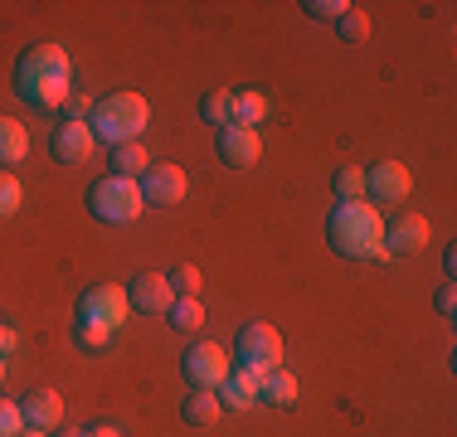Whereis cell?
Listing matches in <instances>:
<instances>
[{
  "instance_id": "cell-19",
  "label": "cell",
  "mask_w": 457,
  "mask_h": 437,
  "mask_svg": "<svg viewBox=\"0 0 457 437\" xmlns=\"http://www.w3.org/2000/svg\"><path fill=\"white\" fill-rule=\"evenodd\" d=\"M151 170V156L141 141H122V146H112V175H122V180H141V175Z\"/></svg>"
},
{
  "instance_id": "cell-14",
  "label": "cell",
  "mask_w": 457,
  "mask_h": 437,
  "mask_svg": "<svg viewBox=\"0 0 457 437\" xmlns=\"http://www.w3.org/2000/svg\"><path fill=\"white\" fill-rule=\"evenodd\" d=\"M220 403L224 408H234V413H244V408H253V403H263V375L258 369H244V365H234L228 369V379L220 389Z\"/></svg>"
},
{
  "instance_id": "cell-35",
  "label": "cell",
  "mask_w": 457,
  "mask_h": 437,
  "mask_svg": "<svg viewBox=\"0 0 457 437\" xmlns=\"http://www.w3.org/2000/svg\"><path fill=\"white\" fill-rule=\"evenodd\" d=\"M59 437H88V433H79V428H63Z\"/></svg>"
},
{
  "instance_id": "cell-28",
  "label": "cell",
  "mask_w": 457,
  "mask_h": 437,
  "mask_svg": "<svg viewBox=\"0 0 457 437\" xmlns=\"http://www.w3.org/2000/svg\"><path fill=\"white\" fill-rule=\"evenodd\" d=\"M73 341H79L83 350H103L107 341H112V331H103V326H93V321H73Z\"/></svg>"
},
{
  "instance_id": "cell-1",
  "label": "cell",
  "mask_w": 457,
  "mask_h": 437,
  "mask_svg": "<svg viewBox=\"0 0 457 437\" xmlns=\"http://www.w3.org/2000/svg\"><path fill=\"white\" fill-rule=\"evenodd\" d=\"M15 93L29 107H63L73 93V59L63 44H29L15 59Z\"/></svg>"
},
{
  "instance_id": "cell-31",
  "label": "cell",
  "mask_w": 457,
  "mask_h": 437,
  "mask_svg": "<svg viewBox=\"0 0 457 437\" xmlns=\"http://www.w3.org/2000/svg\"><path fill=\"white\" fill-rule=\"evenodd\" d=\"M433 306H438V316H453V311H457V287H453V282H443V287H438Z\"/></svg>"
},
{
  "instance_id": "cell-36",
  "label": "cell",
  "mask_w": 457,
  "mask_h": 437,
  "mask_svg": "<svg viewBox=\"0 0 457 437\" xmlns=\"http://www.w3.org/2000/svg\"><path fill=\"white\" fill-rule=\"evenodd\" d=\"M0 384H5V355H0Z\"/></svg>"
},
{
  "instance_id": "cell-26",
  "label": "cell",
  "mask_w": 457,
  "mask_h": 437,
  "mask_svg": "<svg viewBox=\"0 0 457 437\" xmlns=\"http://www.w3.org/2000/svg\"><path fill=\"white\" fill-rule=\"evenodd\" d=\"M336 29H341V39H351V44H365V39H370V15H365L361 5H351L341 20H336Z\"/></svg>"
},
{
  "instance_id": "cell-13",
  "label": "cell",
  "mask_w": 457,
  "mask_h": 437,
  "mask_svg": "<svg viewBox=\"0 0 457 437\" xmlns=\"http://www.w3.org/2000/svg\"><path fill=\"white\" fill-rule=\"evenodd\" d=\"M93 146H97V136H93L88 122H59L49 136L54 161H63V166H83V161L93 156Z\"/></svg>"
},
{
  "instance_id": "cell-29",
  "label": "cell",
  "mask_w": 457,
  "mask_h": 437,
  "mask_svg": "<svg viewBox=\"0 0 457 437\" xmlns=\"http://www.w3.org/2000/svg\"><path fill=\"white\" fill-rule=\"evenodd\" d=\"M25 433V413L15 399H0V437H20Z\"/></svg>"
},
{
  "instance_id": "cell-5",
  "label": "cell",
  "mask_w": 457,
  "mask_h": 437,
  "mask_svg": "<svg viewBox=\"0 0 457 437\" xmlns=\"http://www.w3.org/2000/svg\"><path fill=\"white\" fill-rule=\"evenodd\" d=\"M234 359L244 369H258V375L282 369V335L268 321H248L244 331L234 335Z\"/></svg>"
},
{
  "instance_id": "cell-3",
  "label": "cell",
  "mask_w": 457,
  "mask_h": 437,
  "mask_svg": "<svg viewBox=\"0 0 457 437\" xmlns=\"http://www.w3.org/2000/svg\"><path fill=\"white\" fill-rule=\"evenodd\" d=\"M151 122V107L146 97L132 93V87H117V93L97 97L93 112H88V127L97 141H107V146H122V141H141V131Z\"/></svg>"
},
{
  "instance_id": "cell-25",
  "label": "cell",
  "mask_w": 457,
  "mask_h": 437,
  "mask_svg": "<svg viewBox=\"0 0 457 437\" xmlns=\"http://www.w3.org/2000/svg\"><path fill=\"white\" fill-rule=\"evenodd\" d=\"M166 282H170V292H176V297H200V287H204V277H200V268H195V262H180L176 272H166Z\"/></svg>"
},
{
  "instance_id": "cell-30",
  "label": "cell",
  "mask_w": 457,
  "mask_h": 437,
  "mask_svg": "<svg viewBox=\"0 0 457 437\" xmlns=\"http://www.w3.org/2000/svg\"><path fill=\"white\" fill-rule=\"evenodd\" d=\"M59 112H63V122H88L93 103H88L83 93H69V97H63V107H59Z\"/></svg>"
},
{
  "instance_id": "cell-21",
  "label": "cell",
  "mask_w": 457,
  "mask_h": 437,
  "mask_svg": "<svg viewBox=\"0 0 457 437\" xmlns=\"http://www.w3.org/2000/svg\"><path fill=\"white\" fill-rule=\"evenodd\" d=\"M268 117V97L258 87H238L234 93V127H258Z\"/></svg>"
},
{
  "instance_id": "cell-24",
  "label": "cell",
  "mask_w": 457,
  "mask_h": 437,
  "mask_svg": "<svg viewBox=\"0 0 457 437\" xmlns=\"http://www.w3.org/2000/svg\"><path fill=\"white\" fill-rule=\"evenodd\" d=\"M20 204H25V185H20V175L0 170V218H15Z\"/></svg>"
},
{
  "instance_id": "cell-9",
  "label": "cell",
  "mask_w": 457,
  "mask_h": 437,
  "mask_svg": "<svg viewBox=\"0 0 457 437\" xmlns=\"http://www.w3.org/2000/svg\"><path fill=\"white\" fill-rule=\"evenodd\" d=\"M428 238H433V228H428V218L423 214H395L385 224V253H399V258H409V253H423L428 248Z\"/></svg>"
},
{
  "instance_id": "cell-17",
  "label": "cell",
  "mask_w": 457,
  "mask_h": 437,
  "mask_svg": "<svg viewBox=\"0 0 457 437\" xmlns=\"http://www.w3.org/2000/svg\"><path fill=\"white\" fill-rule=\"evenodd\" d=\"M25 156H29V131H25V122H15V117H0V170H5V166H20Z\"/></svg>"
},
{
  "instance_id": "cell-18",
  "label": "cell",
  "mask_w": 457,
  "mask_h": 437,
  "mask_svg": "<svg viewBox=\"0 0 457 437\" xmlns=\"http://www.w3.org/2000/svg\"><path fill=\"white\" fill-rule=\"evenodd\" d=\"M297 375H287V369H268L263 375V403H273V408H297Z\"/></svg>"
},
{
  "instance_id": "cell-8",
  "label": "cell",
  "mask_w": 457,
  "mask_h": 437,
  "mask_svg": "<svg viewBox=\"0 0 457 437\" xmlns=\"http://www.w3.org/2000/svg\"><path fill=\"white\" fill-rule=\"evenodd\" d=\"M365 194L375 204H404L413 194V175L404 161H375V166L365 170Z\"/></svg>"
},
{
  "instance_id": "cell-23",
  "label": "cell",
  "mask_w": 457,
  "mask_h": 437,
  "mask_svg": "<svg viewBox=\"0 0 457 437\" xmlns=\"http://www.w3.org/2000/svg\"><path fill=\"white\" fill-rule=\"evenodd\" d=\"M170 326L176 331H200L204 326V306H200V297H176V306H170Z\"/></svg>"
},
{
  "instance_id": "cell-7",
  "label": "cell",
  "mask_w": 457,
  "mask_h": 437,
  "mask_svg": "<svg viewBox=\"0 0 457 437\" xmlns=\"http://www.w3.org/2000/svg\"><path fill=\"white\" fill-rule=\"evenodd\" d=\"M127 311H132V301H127V287H117V282H97L79 297V321H93L103 331H117Z\"/></svg>"
},
{
  "instance_id": "cell-16",
  "label": "cell",
  "mask_w": 457,
  "mask_h": 437,
  "mask_svg": "<svg viewBox=\"0 0 457 437\" xmlns=\"http://www.w3.org/2000/svg\"><path fill=\"white\" fill-rule=\"evenodd\" d=\"M220 413H224V403L214 389H190V399L180 403V418L190 428H210V423H220Z\"/></svg>"
},
{
  "instance_id": "cell-32",
  "label": "cell",
  "mask_w": 457,
  "mask_h": 437,
  "mask_svg": "<svg viewBox=\"0 0 457 437\" xmlns=\"http://www.w3.org/2000/svg\"><path fill=\"white\" fill-rule=\"evenodd\" d=\"M15 341H20V335L10 331V326H0V355H10V350H15Z\"/></svg>"
},
{
  "instance_id": "cell-22",
  "label": "cell",
  "mask_w": 457,
  "mask_h": 437,
  "mask_svg": "<svg viewBox=\"0 0 457 437\" xmlns=\"http://www.w3.org/2000/svg\"><path fill=\"white\" fill-rule=\"evenodd\" d=\"M331 190H336V200H341V204L365 200V170L361 166H341L331 175Z\"/></svg>"
},
{
  "instance_id": "cell-27",
  "label": "cell",
  "mask_w": 457,
  "mask_h": 437,
  "mask_svg": "<svg viewBox=\"0 0 457 437\" xmlns=\"http://www.w3.org/2000/svg\"><path fill=\"white\" fill-rule=\"evenodd\" d=\"M302 10H307L312 20H326V25H336V20L351 10V0H302Z\"/></svg>"
},
{
  "instance_id": "cell-2",
  "label": "cell",
  "mask_w": 457,
  "mask_h": 437,
  "mask_svg": "<svg viewBox=\"0 0 457 437\" xmlns=\"http://www.w3.org/2000/svg\"><path fill=\"white\" fill-rule=\"evenodd\" d=\"M326 243L341 258H389L385 253V214L375 204H336L326 218Z\"/></svg>"
},
{
  "instance_id": "cell-11",
  "label": "cell",
  "mask_w": 457,
  "mask_h": 437,
  "mask_svg": "<svg viewBox=\"0 0 457 437\" xmlns=\"http://www.w3.org/2000/svg\"><path fill=\"white\" fill-rule=\"evenodd\" d=\"M185 190H190V180H185V170L170 166V161H151V170L141 175V200L146 204H180Z\"/></svg>"
},
{
  "instance_id": "cell-10",
  "label": "cell",
  "mask_w": 457,
  "mask_h": 437,
  "mask_svg": "<svg viewBox=\"0 0 457 437\" xmlns=\"http://www.w3.org/2000/svg\"><path fill=\"white\" fill-rule=\"evenodd\" d=\"M214 151H220L224 166L248 170V166L263 161V136H258V127H224L220 141H214Z\"/></svg>"
},
{
  "instance_id": "cell-12",
  "label": "cell",
  "mask_w": 457,
  "mask_h": 437,
  "mask_svg": "<svg viewBox=\"0 0 457 437\" xmlns=\"http://www.w3.org/2000/svg\"><path fill=\"white\" fill-rule=\"evenodd\" d=\"M127 301H132V311H151V316H166L170 306H176V292H170L166 272H137L132 282H127Z\"/></svg>"
},
{
  "instance_id": "cell-15",
  "label": "cell",
  "mask_w": 457,
  "mask_h": 437,
  "mask_svg": "<svg viewBox=\"0 0 457 437\" xmlns=\"http://www.w3.org/2000/svg\"><path fill=\"white\" fill-rule=\"evenodd\" d=\"M20 413H25V428H45L54 433L63 423V399L54 389H29L25 399H20Z\"/></svg>"
},
{
  "instance_id": "cell-34",
  "label": "cell",
  "mask_w": 457,
  "mask_h": 437,
  "mask_svg": "<svg viewBox=\"0 0 457 437\" xmlns=\"http://www.w3.org/2000/svg\"><path fill=\"white\" fill-rule=\"evenodd\" d=\"M20 437H49L45 428H25V433H20Z\"/></svg>"
},
{
  "instance_id": "cell-33",
  "label": "cell",
  "mask_w": 457,
  "mask_h": 437,
  "mask_svg": "<svg viewBox=\"0 0 457 437\" xmlns=\"http://www.w3.org/2000/svg\"><path fill=\"white\" fill-rule=\"evenodd\" d=\"M88 437H122V433H117L112 423H97V428H88Z\"/></svg>"
},
{
  "instance_id": "cell-6",
  "label": "cell",
  "mask_w": 457,
  "mask_h": 437,
  "mask_svg": "<svg viewBox=\"0 0 457 437\" xmlns=\"http://www.w3.org/2000/svg\"><path fill=\"white\" fill-rule=\"evenodd\" d=\"M228 369H234V365H228L224 345H214V341H195L180 355V375H185V384H190V389H220L228 379Z\"/></svg>"
},
{
  "instance_id": "cell-4",
  "label": "cell",
  "mask_w": 457,
  "mask_h": 437,
  "mask_svg": "<svg viewBox=\"0 0 457 437\" xmlns=\"http://www.w3.org/2000/svg\"><path fill=\"white\" fill-rule=\"evenodd\" d=\"M88 214L103 224H137L146 214L141 200V180H122V175H103L88 185Z\"/></svg>"
},
{
  "instance_id": "cell-20",
  "label": "cell",
  "mask_w": 457,
  "mask_h": 437,
  "mask_svg": "<svg viewBox=\"0 0 457 437\" xmlns=\"http://www.w3.org/2000/svg\"><path fill=\"white\" fill-rule=\"evenodd\" d=\"M200 117L210 127H234V87H210V93L200 97Z\"/></svg>"
}]
</instances>
